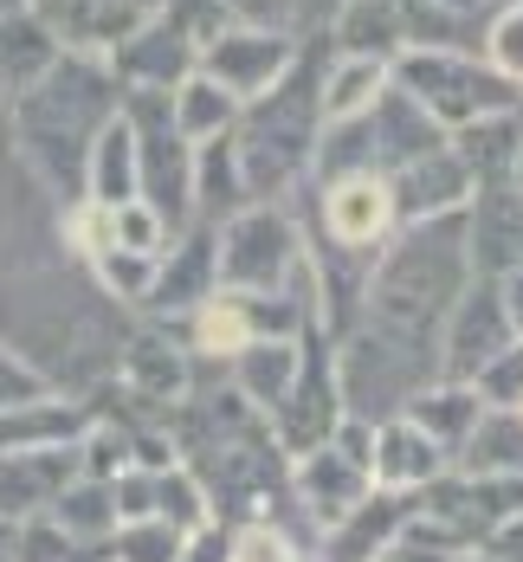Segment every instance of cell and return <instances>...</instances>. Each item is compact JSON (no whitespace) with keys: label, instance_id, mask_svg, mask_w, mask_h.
<instances>
[{"label":"cell","instance_id":"obj_1","mask_svg":"<svg viewBox=\"0 0 523 562\" xmlns=\"http://www.w3.org/2000/svg\"><path fill=\"white\" fill-rule=\"evenodd\" d=\"M116 111H123V85L111 78L104 58L84 53H65L33 91H20L7 104L13 156L26 162V175L39 181V194L58 214L84 207V169H91L98 136L116 123Z\"/></svg>","mask_w":523,"mask_h":562},{"label":"cell","instance_id":"obj_2","mask_svg":"<svg viewBox=\"0 0 523 562\" xmlns=\"http://www.w3.org/2000/svg\"><path fill=\"white\" fill-rule=\"evenodd\" d=\"M471 284V252H465V214L446 221H413L395 226L388 246L368 259L362 279V324H382L395 337L433 342L440 349V324Z\"/></svg>","mask_w":523,"mask_h":562},{"label":"cell","instance_id":"obj_3","mask_svg":"<svg viewBox=\"0 0 523 562\" xmlns=\"http://www.w3.org/2000/svg\"><path fill=\"white\" fill-rule=\"evenodd\" d=\"M317 65H323V46L304 40V53L285 78L239 104L232 116V162H239V181L252 201H297V188L310 181V162H317V136H323V111H317Z\"/></svg>","mask_w":523,"mask_h":562},{"label":"cell","instance_id":"obj_4","mask_svg":"<svg viewBox=\"0 0 523 562\" xmlns=\"http://www.w3.org/2000/svg\"><path fill=\"white\" fill-rule=\"evenodd\" d=\"M337 356V389H343V420L355 427H382L407 414V401L420 389L440 382V349L433 342H413V337H395L382 324H362L330 342Z\"/></svg>","mask_w":523,"mask_h":562},{"label":"cell","instance_id":"obj_5","mask_svg":"<svg viewBox=\"0 0 523 562\" xmlns=\"http://www.w3.org/2000/svg\"><path fill=\"white\" fill-rule=\"evenodd\" d=\"M123 123L136 136V201L156 207L169 233L194 226V143L174 130L169 91H123Z\"/></svg>","mask_w":523,"mask_h":562},{"label":"cell","instance_id":"obj_6","mask_svg":"<svg viewBox=\"0 0 523 562\" xmlns=\"http://www.w3.org/2000/svg\"><path fill=\"white\" fill-rule=\"evenodd\" d=\"M214 259H220V291L265 297L285 291L304 266V226L291 201H252L227 226H214Z\"/></svg>","mask_w":523,"mask_h":562},{"label":"cell","instance_id":"obj_7","mask_svg":"<svg viewBox=\"0 0 523 562\" xmlns=\"http://www.w3.org/2000/svg\"><path fill=\"white\" fill-rule=\"evenodd\" d=\"M395 85L420 111L433 116L446 136L498 111H523V91L504 85L478 53H401L395 58Z\"/></svg>","mask_w":523,"mask_h":562},{"label":"cell","instance_id":"obj_8","mask_svg":"<svg viewBox=\"0 0 523 562\" xmlns=\"http://www.w3.org/2000/svg\"><path fill=\"white\" fill-rule=\"evenodd\" d=\"M368 492H375V452H368V427H355V420H343L304 459H291V517L310 543L330 524H343Z\"/></svg>","mask_w":523,"mask_h":562},{"label":"cell","instance_id":"obj_9","mask_svg":"<svg viewBox=\"0 0 523 562\" xmlns=\"http://www.w3.org/2000/svg\"><path fill=\"white\" fill-rule=\"evenodd\" d=\"M194 394V356L181 349L169 324H129V337L116 349V375L104 394H91V401H111L123 414H143V420H162L169 427V414Z\"/></svg>","mask_w":523,"mask_h":562},{"label":"cell","instance_id":"obj_10","mask_svg":"<svg viewBox=\"0 0 523 562\" xmlns=\"http://www.w3.org/2000/svg\"><path fill=\"white\" fill-rule=\"evenodd\" d=\"M53 259H65V246H58V207L39 194V181L26 175V162L13 156L7 116H0V284L20 279V272H39Z\"/></svg>","mask_w":523,"mask_h":562},{"label":"cell","instance_id":"obj_11","mask_svg":"<svg viewBox=\"0 0 523 562\" xmlns=\"http://www.w3.org/2000/svg\"><path fill=\"white\" fill-rule=\"evenodd\" d=\"M297 53H304V40L285 33V26H239V20H232L227 33H214V40L201 46L194 71H201L207 85H220L232 104H252V98H265L291 65H297Z\"/></svg>","mask_w":523,"mask_h":562},{"label":"cell","instance_id":"obj_12","mask_svg":"<svg viewBox=\"0 0 523 562\" xmlns=\"http://www.w3.org/2000/svg\"><path fill=\"white\" fill-rule=\"evenodd\" d=\"M272 440L285 459H304L310 447H323L337 427H343V389H337V356H330V337H304V362L291 375L285 401L272 407Z\"/></svg>","mask_w":523,"mask_h":562},{"label":"cell","instance_id":"obj_13","mask_svg":"<svg viewBox=\"0 0 523 562\" xmlns=\"http://www.w3.org/2000/svg\"><path fill=\"white\" fill-rule=\"evenodd\" d=\"M220 291V259H214V226H187V233H174L169 252L156 259V279L143 291V304H136V324H181V317H194L207 297Z\"/></svg>","mask_w":523,"mask_h":562},{"label":"cell","instance_id":"obj_14","mask_svg":"<svg viewBox=\"0 0 523 562\" xmlns=\"http://www.w3.org/2000/svg\"><path fill=\"white\" fill-rule=\"evenodd\" d=\"M504 349H518V330H511V317L498 304V284L471 279L465 297L446 311V324H440V375L446 382H478Z\"/></svg>","mask_w":523,"mask_h":562},{"label":"cell","instance_id":"obj_15","mask_svg":"<svg viewBox=\"0 0 523 562\" xmlns=\"http://www.w3.org/2000/svg\"><path fill=\"white\" fill-rule=\"evenodd\" d=\"M33 13L53 26V40L65 53L111 58L123 40H136L162 13V0H33Z\"/></svg>","mask_w":523,"mask_h":562},{"label":"cell","instance_id":"obj_16","mask_svg":"<svg viewBox=\"0 0 523 562\" xmlns=\"http://www.w3.org/2000/svg\"><path fill=\"white\" fill-rule=\"evenodd\" d=\"M420 510L440 517L453 537H465V543L478 550L498 524H511V517L523 510V479H471V472H446L440 485L420 492Z\"/></svg>","mask_w":523,"mask_h":562},{"label":"cell","instance_id":"obj_17","mask_svg":"<svg viewBox=\"0 0 523 562\" xmlns=\"http://www.w3.org/2000/svg\"><path fill=\"white\" fill-rule=\"evenodd\" d=\"M84 447V440H78ZM78 447H46V452H0V524H33L65 498V485L84 472Z\"/></svg>","mask_w":523,"mask_h":562},{"label":"cell","instance_id":"obj_18","mask_svg":"<svg viewBox=\"0 0 523 562\" xmlns=\"http://www.w3.org/2000/svg\"><path fill=\"white\" fill-rule=\"evenodd\" d=\"M465 252H471V279H504V272L523 266L518 188H471V201H465Z\"/></svg>","mask_w":523,"mask_h":562},{"label":"cell","instance_id":"obj_19","mask_svg":"<svg viewBox=\"0 0 523 562\" xmlns=\"http://www.w3.org/2000/svg\"><path fill=\"white\" fill-rule=\"evenodd\" d=\"M382 181H388V201H395V226L446 221V214H465V201H471V175L453 156V143L433 149V156H420V162H407V169H395V175H382Z\"/></svg>","mask_w":523,"mask_h":562},{"label":"cell","instance_id":"obj_20","mask_svg":"<svg viewBox=\"0 0 523 562\" xmlns=\"http://www.w3.org/2000/svg\"><path fill=\"white\" fill-rule=\"evenodd\" d=\"M368 452H375V492H401V498H420L427 485H440L453 472V459L433 447L407 414L368 427Z\"/></svg>","mask_w":523,"mask_h":562},{"label":"cell","instance_id":"obj_21","mask_svg":"<svg viewBox=\"0 0 523 562\" xmlns=\"http://www.w3.org/2000/svg\"><path fill=\"white\" fill-rule=\"evenodd\" d=\"M420 498H401V492H368L362 505L349 510L343 524H330L317 543H310V562H382L395 530L413 517Z\"/></svg>","mask_w":523,"mask_h":562},{"label":"cell","instance_id":"obj_22","mask_svg":"<svg viewBox=\"0 0 523 562\" xmlns=\"http://www.w3.org/2000/svg\"><path fill=\"white\" fill-rule=\"evenodd\" d=\"M368 143H375V175H395L407 162H420V156H433V149H446L453 136L420 111L401 85H388L382 104L368 111Z\"/></svg>","mask_w":523,"mask_h":562},{"label":"cell","instance_id":"obj_23","mask_svg":"<svg viewBox=\"0 0 523 562\" xmlns=\"http://www.w3.org/2000/svg\"><path fill=\"white\" fill-rule=\"evenodd\" d=\"M104 65H111V78L123 91H174V85L194 71V46L156 13V20H149L136 40H123Z\"/></svg>","mask_w":523,"mask_h":562},{"label":"cell","instance_id":"obj_24","mask_svg":"<svg viewBox=\"0 0 523 562\" xmlns=\"http://www.w3.org/2000/svg\"><path fill=\"white\" fill-rule=\"evenodd\" d=\"M84 434H91V401H71V394H39V401L0 414V452L78 447Z\"/></svg>","mask_w":523,"mask_h":562},{"label":"cell","instance_id":"obj_25","mask_svg":"<svg viewBox=\"0 0 523 562\" xmlns=\"http://www.w3.org/2000/svg\"><path fill=\"white\" fill-rule=\"evenodd\" d=\"M395 85L388 58H349V53H323L317 65V111L323 123H355L382 104V91Z\"/></svg>","mask_w":523,"mask_h":562},{"label":"cell","instance_id":"obj_26","mask_svg":"<svg viewBox=\"0 0 523 562\" xmlns=\"http://www.w3.org/2000/svg\"><path fill=\"white\" fill-rule=\"evenodd\" d=\"M518 149H523V111H498L453 130V156L465 162L471 188H511L518 175Z\"/></svg>","mask_w":523,"mask_h":562},{"label":"cell","instance_id":"obj_27","mask_svg":"<svg viewBox=\"0 0 523 562\" xmlns=\"http://www.w3.org/2000/svg\"><path fill=\"white\" fill-rule=\"evenodd\" d=\"M323 53H349V58H395L407 53V26H401V0H349L343 13L330 20V33L317 40Z\"/></svg>","mask_w":523,"mask_h":562},{"label":"cell","instance_id":"obj_28","mask_svg":"<svg viewBox=\"0 0 523 562\" xmlns=\"http://www.w3.org/2000/svg\"><path fill=\"white\" fill-rule=\"evenodd\" d=\"M58 58H65V46L53 40V26H46L33 7L7 13V20H0V98L13 104L20 91H33Z\"/></svg>","mask_w":523,"mask_h":562},{"label":"cell","instance_id":"obj_29","mask_svg":"<svg viewBox=\"0 0 523 562\" xmlns=\"http://www.w3.org/2000/svg\"><path fill=\"white\" fill-rule=\"evenodd\" d=\"M310 337H317V330H310ZM297 362H304V337L297 342H265L259 337V342H246V349L227 362V382L259 420H272V407L285 401L291 375H297Z\"/></svg>","mask_w":523,"mask_h":562},{"label":"cell","instance_id":"obj_30","mask_svg":"<svg viewBox=\"0 0 523 562\" xmlns=\"http://www.w3.org/2000/svg\"><path fill=\"white\" fill-rule=\"evenodd\" d=\"M407 420L446 452V459H459V447L471 440V427L485 420V401H478L471 382H446V375H440L433 389H420L413 401H407Z\"/></svg>","mask_w":523,"mask_h":562},{"label":"cell","instance_id":"obj_31","mask_svg":"<svg viewBox=\"0 0 523 562\" xmlns=\"http://www.w3.org/2000/svg\"><path fill=\"white\" fill-rule=\"evenodd\" d=\"M453 472H471V479H523V420L511 407H485V420L471 427V440L459 447Z\"/></svg>","mask_w":523,"mask_h":562},{"label":"cell","instance_id":"obj_32","mask_svg":"<svg viewBox=\"0 0 523 562\" xmlns=\"http://www.w3.org/2000/svg\"><path fill=\"white\" fill-rule=\"evenodd\" d=\"M239 207H252V194L239 181V162H232L227 136L201 143L194 149V226H227Z\"/></svg>","mask_w":523,"mask_h":562},{"label":"cell","instance_id":"obj_33","mask_svg":"<svg viewBox=\"0 0 523 562\" xmlns=\"http://www.w3.org/2000/svg\"><path fill=\"white\" fill-rule=\"evenodd\" d=\"M84 201H91V207H123V201H136V136H129L123 111H116V123L98 136V149H91Z\"/></svg>","mask_w":523,"mask_h":562},{"label":"cell","instance_id":"obj_34","mask_svg":"<svg viewBox=\"0 0 523 562\" xmlns=\"http://www.w3.org/2000/svg\"><path fill=\"white\" fill-rule=\"evenodd\" d=\"M169 111H174V130L201 149V143H220V136H232V116H239V104H232L220 85H207L201 71H187V78L169 91Z\"/></svg>","mask_w":523,"mask_h":562},{"label":"cell","instance_id":"obj_35","mask_svg":"<svg viewBox=\"0 0 523 562\" xmlns=\"http://www.w3.org/2000/svg\"><path fill=\"white\" fill-rule=\"evenodd\" d=\"M46 517H53L65 537H78V543H98V550H104V543L116 537V498H111V479H84V472H78V479L65 485V498H58V505L46 510Z\"/></svg>","mask_w":523,"mask_h":562},{"label":"cell","instance_id":"obj_36","mask_svg":"<svg viewBox=\"0 0 523 562\" xmlns=\"http://www.w3.org/2000/svg\"><path fill=\"white\" fill-rule=\"evenodd\" d=\"M220 562H310V537L291 524H232L220 530Z\"/></svg>","mask_w":523,"mask_h":562},{"label":"cell","instance_id":"obj_37","mask_svg":"<svg viewBox=\"0 0 523 562\" xmlns=\"http://www.w3.org/2000/svg\"><path fill=\"white\" fill-rule=\"evenodd\" d=\"M187 530H174L162 517H136V524H116L111 537V562H187Z\"/></svg>","mask_w":523,"mask_h":562},{"label":"cell","instance_id":"obj_38","mask_svg":"<svg viewBox=\"0 0 523 562\" xmlns=\"http://www.w3.org/2000/svg\"><path fill=\"white\" fill-rule=\"evenodd\" d=\"M459 557H471V543L453 537L440 517H427V510L413 505V517L395 530V543H388V557L382 562H459Z\"/></svg>","mask_w":523,"mask_h":562},{"label":"cell","instance_id":"obj_39","mask_svg":"<svg viewBox=\"0 0 523 562\" xmlns=\"http://www.w3.org/2000/svg\"><path fill=\"white\" fill-rule=\"evenodd\" d=\"M478 58H485L504 85L523 91V0L491 7V20H485V33H478Z\"/></svg>","mask_w":523,"mask_h":562},{"label":"cell","instance_id":"obj_40","mask_svg":"<svg viewBox=\"0 0 523 562\" xmlns=\"http://www.w3.org/2000/svg\"><path fill=\"white\" fill-rule=\"evenodd\" d=\"M20 562H111V543L98 550V543H78V537H65L53 517H33V524H20Z\"/></svg>","mask_w":523,"mask_h":562},{"label":"cell","instance_id":"obj_41","mask_svg":"<svg viewBox=\"0 0 523 562\" xmlns=\"http://www.w3.org/2000/svg\"><path fill=\"white\" fill-rule=\"evenodd\" d=\"M39 394H53L46 389V375H39L20 349L0 342V414H7V407H26V401H39Z\"/></svg>","mask_w":523,"mask_h":562},{"label":"cell","instance_id":"obj_42","mask_svg":"<svg viewBox=\"0 0 523 562\" xmlns=\"http://www.w3.org/2000/svg\"><path fill=\"white\" fill-rule=\"evenodd\" d=\"M349 0H285V26L297 40H323L330 33V20L343 13Z\"/></svg>","mask_w":523,"mask_h":562},{"label":"cell","instance_id":"obj_43","mask_svg":"<svg viewBox=\"0 0 523 562\" xmlns=\"http://www.w3.org/2000/svg\"><path fill=\"white\" fill-rule=\"evenodd\" d=\"M220 13L239 20V26H285V0H220Z\"/></svg>","mask_w":523,"mask_h":562},{"label":"cell","instance_id":"obj_44","mask_svg":"<svg viewBox=\"0 0 523 562\" xmlns=\"http://www.w3.org/2000/svg\"><path fill=\"white\" fill-rule=\"evenodd\" d=\"M478 557H491V562H523V510L511 517V524H498V530L478 543Z\"/></svg>","mask_w":523,"mask_h":562},{"label":"cell","instance_id":"obj_45","mask_svg":"<svg viewBox=\"0 0 523 562\" xmlns=\"http://www.w3.org/2000/svg\"><path fill=\"white\" fill-rule=\"evenodd\" d=\"M491 284H498V304H504V317H511V330H518V342H523V266L504 272V279H491Z\"/></svg>","mask_w":523,"mask_h":562},{"label":"cell","instance_id":"obj_46","mask_svg":"<svg viewBox=\"0 0 523 562\" xmlns=\"http://www.w3.org/2000/svg\"><path fill=\"white\" fill-rule=\"evenodd\" d=\"M427 7H440L446 20H465V26H478V33H485V20H491V0H427Z\"/></svg>","mask_w":523,"mask_h":562},{"label":"cell","instance_id":"obj_47","mask_svg":"<svg viewBox=\"0 0 523 562\" xmlns=\"http://www.w3.org/2000/svg\"><path fill=\"white\" fill-rule=\"evenodd\" d=\"M0 562H20V524H0Z\"/></svg>","mask_w":523,"mask_h":562},{"label":"cell","instance_id":"obj_48","mask_svg":"<svg viewBox=\"0 0 523 562\" xmlns=\"http://www.w3.org/2000/svg\"><path fill=\"white\" fill-rule=\"evenodd\" d=\"M20 7H33V0H0V20H7V13H20Z\"/></svg>","mask_w":523,"mask_h":562},{"label":"cell","instance_id":"obj_49","mask_svg":"<svg viewBox=\"0 0 523 562\" xmlns=\"http://www.w3.org/2000/svg\"><path fill=\"white\" fill-rule=\"evenodd\" d=\"M459 562H491V557H478V550H471V557H459Z\"/></svg>","mask_w":523,"mask_h":562},{"label":"cell","instance_id":"obj_50","mask_svg":"<svg viewBox=\"0 0 523 562\" xmlns=\"http://www.w3.org/2000/svg\"><path fill=\"white\" fill-rule=\"evenodd\" d=\"M511 414H518V420H523V401H518V407H511Z\"/></svg>","mask_w":523,"mask_h":562}]
</instances>
